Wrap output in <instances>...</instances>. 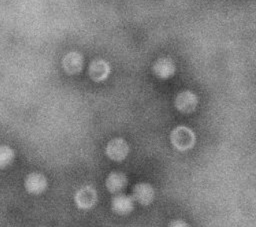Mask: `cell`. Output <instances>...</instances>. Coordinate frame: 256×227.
Wrapping results in <instances>:
<instances>
[{
    "instance_id": "cell-1",
    "label": "cell",
    "mask_w": 256,
    "mask_h": 227,
    "mask_svg": "<svg viewBox=\"0 0 256 227\" xmlns=\"http://www.w3.org/2000/svg\"><path fill=\"white\" fill-rule=\"evenodd\" d=\"M170 142L172 146L181 152L192 149L196 143V136L192 129L187 126H176L170 133Z\"/></svg>"
},
{
    "instance_id": "cell-2",
    "label": "cell",
    "mask_w": 256,
    "mask_h": 227,
    "mask_svg": "<svg viewBox=\"0 0 256 227\" xmlns=\"http://www.w3.org/2000/svg\"><path fill=\"white\" fill-rule=\"evenodd\" d=\"M74 203L80 210H89L93 208L98 201L96 189L90 185L79 188L74 194Z\"/></svg>"
},
{
    "instance_id": "cell-3",
    "label": "cell",
    "mask_w": 256,
    "mask_h": 227,
    "mask_svg": "<svg viewBox=\"0 0 256 227\" xmlns=\"http://www.w3.org/2000/svg\"><path fill=\"white\" fill-rule=\"evenodd\" d=\"M130 148L127 141L121 137L111 139L105 147L106 156L115 162H121L125 160L129 154Z\"/></svg>"
},
{
    "instance_id": "cell-4",
    "label": "cell",
    "mask_w": 256,
    "mask_h": 227,
    "mask_svg": "<svg viewBox=\"0 0 256 227\" xmlns=\"http://www.w3.org/2000/svg\"><path fill=\"white\" fill-rule=\"evenodd\" d=\"M198 105V98L196 94L190 90L179 92L174 100L175 108L183 114H189L195 111Z\"/></svg>"
},
{
    "instance_id": "cell-5",
    "label": "cell",
    "mask_w": 256,
    "mask_h": 227,
    "mask_svg": "<svg viewBox=\"0 0 256 227\" xmlns=\"http://www.w3.org/2000/svg\"><path fill=\"white\" fill-rule=\"evenodd\" d=\"M48 187V181L45 175L39 172H31L24 179L25 190L32 195L42 194Z\"/></svg>"
},
{
    "instance_id": "cell-6",
    "label": "cell",
    "mask_w": 256,
    "mask_h": 227,
    "mask_svg": "<svg viewBox=\"0 0 256 227\" xmlns=\"http://www.w3.org/2000/svg\"><path fill=\"white\" fill-rule=\"evenodd\" d=\"M132 198L135 202L142 206H148L152 204L155 198V190L149 183L140 182L133 186Z\"/></svg>"
},
{
    "instance_id": "cell-7",
    "label": "cell",
    "mask_w": 256,
    "mask_h": 227,
    "mask_svg": "<svg viewBox=\"0 0 256 227\" xmlns=\"http://www.w3.org/2000/svg\"><path fill=\"white\" fill-rule=\"evenodd\" d=\"M135 201L132 196L118 193L115 194L111 199V210L117 215H128L134 210Z\"/></svg>"
},
{
    "instance_id": "cell-8",
    "label": "cell",
    "mask_w": 256,
    "mask_h": 227,
    "mask_svg": "<svg viewBox=\"0 0 256 227\" xmlns=\"http://www.w3.org/2000/svg\"><path fill=\"white\" fill-rule=\"evenodd\" d=\"M111 67L109 63L103 59H95L88 66V75L94 82H103L110 75Z\"/></svg>"
},
{
    "instance_id": "cell-9",
    "label": "cell",
    "mask_w": 256,
    "mask_h": 227,
    "mask_svg": "<svg viewBox=\"0 0 256 227\" xmlns=\"http://www.w3.org/2000/svg\"><path fill=\"white\" fill-rule=\"evenodd\" d=\"M84 66V58L81 53L76 51L68 52L62 59V68L65 73L75 75L82 71Z\"/></svg>"
},
{
    "instance_id": "cell-10",
    "label": "cell",
    "mask_w": 256,
    "mask_h": 227,
    "mask_svg": "<svg viewBox=\"0 0 256 227\" xmlns=\"http://www.w3.org/2000/svg\"><path fill=\"white\" fill-rule=\"evenodd\" d=\"M152 72L157 78L166 80L174 76L176 72V66L170 58L162 57L154 62L152 66Z\"/></svg>"
},
{
    "instance_id": "cell-11",
    "label": "cell",
    "mask_w": 256,
    "mask_h": 227,
    "mask_svg": "<svg viewBox=\"0 0 256 227\" xmlns=\"http://www.w3.org/2000/svg\"><path fill=\"white\" fill-rule=\"evenodd\" d=\"M128 184L127 176L121 171L110 172L105 179V187L111 194L121 193Z\"/></svg>"
},
{
    "instance_id": "cell-12",
    "label": "cell",
    "mask_w": 256,
    "mask_h": 227,
    "mask_svg": "<svg viewBox=\"0 0 256 227\" xmlns=\"http://www.w3.org/2000/svg\"><path fill=\"white\" fill-rule=\"evenodd\" d=\"M15 157L14 150L7 145H0V169L9 166Z\"/></svg>"
},
{
    "instance_id": "cell-13",
    "label": "cell",
    "mask_w": 256,
    "mask_h": 227,
    "mask_svg": "<svg viewBox=\"0 0 256 227\" xmlns=\"http://www.w3.org/2000/svg\"><path fill=\"white\" fill-rule=\"evenodd\" d=\"M168 227H190V226L186 221L182 219H174L168 224Z\"/></svg>"
}]
</instances>
